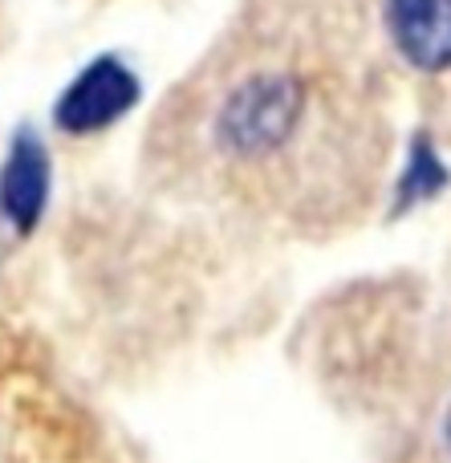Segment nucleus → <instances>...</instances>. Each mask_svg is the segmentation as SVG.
Instances as JSON below:
<instances>
[{
	"label": "nucleus",
	"instance_id": "f257e3e1",
	"mask_svg": "<svg viewBox=\"0 0 451 463\" xmlns=\"http://www.w3.org/2000/svg\"><path fill=\"white\" fill-rule=\"evenodd\" d=\"M395 98L325 33L273 0L163 98L146 167L167 192L285 236H342L379 203Z\"/></svg>",
	"mask_w": 451,
	"mask_h": 463
}]
</instances>
